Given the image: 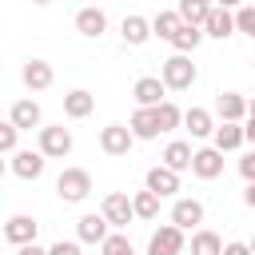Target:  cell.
<instances>
[{"instance_id":"cell-1","label":"cell","mask_w":255,"mask_h":255,"mask_svg":"<svg viewBox=\"0 0 255 255\" xmlns=\"http://www.w3.org/2000/svg\"><path fill=\"white\" fill-rule=\"evenodd\" d=\"M159 80L167 84V92H187V88L199 80V68L191 64L187 52H175V56H167V60L159 64Z\"/></svg>"},{"instance_id":"cell-2","label":"cell","mask_w":255,"mask_h":255,"mask_svg":"<svg viewBox=\"0 0 255 255\" xmlns=\"http://www.w3.org/2000/svg\"><path fill=\"white\" fill-rule=\"evenodd\" d=\"M56 195L64 203H84L92 195V171L88 167H64L56 175Z\"/></svg>"},{"instance_id":"cell-3","label":"cell","mask_w":255,"mask_h":255,"mask_svg":"<svg viewBox=\"0 0 255 255\" xmlns=\"http://www.w3.org/2000/svg\"><path fill=\"white\" fill-rule=\"evenodd\" d=\"M36 147L48 159H64V155H72V131L64 124H44V128H36Z\"/></svg>"},{"instance_id":"cell-4","label":"cell","mask_w":255,"mask_h":255,"mask_svg":"<svg viewBox=\"0 0 255 255\" xmlns=\"http://www.w3.org/2000/svg\"><path fill=\"white\" fill-rule=\"evenodd\" d=\"M183 247H187V231L175 223H159L147 239V255H183Z\"/></svg>"},{"instance_id":"cell-5","label":"cell","mask_w":255,"mask_h":255,"mask_svg":"<svg viewBox=\"0 0 255 255\" xmlns=\"http://www.w3.org/2000/svg\"><path fill=\"white\" fill-rule=\"evenodd\" d=\"M44 163H48V155L40 151V147H16L12 151V159H8V171L16 175V179H40L44 175Z\"/></svg>"},{"instance_id":"cell-6","label":"cell","mask_w":255,"mask_h":255,"mask_svg":"<svg viewBox=\"0 0 255 255\" xmlns=\"http://www.w3.org/2000/svg\"><path fill=\"white\" fill-rule=\"evenodd\" d=\"M100 211H104V219H108L116 231H124V227L135 219V207H131V195H128V191H108L104 203H100Z\"/></svg>"},{"instance_id":"cell-7","label":"cell","mask_w":255,"mask_h":255,"mask_svg":"<svg viewBox=\"0 0 255 255\" xmlns=\"http://www.w3.org/2000/svg\"><path fill=\"white\" fill-rule=\"evenodd\" d=\"M131 143H135V135H131L128 124H108V128H100V151H104V155L120 159V155L131 151Z\"/></svg>"},{"instance_id":"cell-8","label":"cell","mask_w":255,"mask_h":255,"mask_svg":"<svg viewBox=\"0 0 255 255\" xmlns=\"http://www.w3.org/2000/svg\"><path fill=\"white\" fill-rule=\"evenodd\" d=\"M191 175L195 179H219L223 175V151L211 143V147H195L191 151Z\"/></svg>"},{"instance_id":"cell-9","label":"cell","mask_w":255,"mask_h":255,"mask_svg":"<svg viewBox=\"0 0 255 255\" xmlns=\"http://www.w3.org/2000/svg\"><path fill=\"white\" fill-rule=\"evenodd\" d=\"M20 80H24V88H28V92H48V88H52V80H56V72H52V64H48V60L32 56V60H24V68H20Z\"/></svg>"},{"instance_id":"cell-10","label":"cell","mask_w":255,"mask_h":255,"mask_svg":"<svg viewBox=\"0 0 255 255\" xmlns=\"http://www.w3.org/2000/svg\"><path fill=\"white\" fill-rule=\"evenodd\" d=\"M143 187H147V191H155L159 199H167V195H175V191H179V171H171L167 163H155V167H147Z\"/></svg>"},{"instance_id":"cell-11","label":"cell","mask_w":255,"mask_h":255,"mask_svg":"<svg viewBox=\"0 0 255 255\" xmlns=\"http://www.w3.org/2000/svg\"><path fill=\"white\" fill-rule=\"evenodd\" d=\"M36 231H40V223L32 219V215H12L8 223H4V243H12V247H24V243H36Z\"/></svg>"},{"instance_id":"cell-12","label":"cell","mask_w":255,"mask_h":255,"mask_svg":"<svg viewBox=\"0 0 255 255\" xmlns=\"http://www.w3.org/2000/svg\"><path fill=\"white\" fill-rule=\"evenodd\" d=\"M108 235H112V223L104 219V211L80 215V223H76V239H80V243H104Z\"/></svg>"},{"instance_id":"cell-13","label":"cell","mask_w":255,"mask_h":255,"mask_svg":"<svg viewBox=\"0 0 255 255\" xmlns=\"http://www.w3.org/2000/svg\"><path fill=\"white\" fill-rule=\"evenodd\" d=\"M76 32H80V36H88V40H100V36L108 32V12H104V8H96V4L80 8V12H76Z\"/></svg>"},{"instance_id":"cell-14","label":"cell","mask_w":255,"mask_h":255,"mask_svg":"<svg viewBox=\"0 0 255 255\" xmlns=\"http://www.w3.org/2000/svg\"><path fill=\"white\" fill-rule=\"evenodd\" d=\"M131 96H135V104H139V108H155V104H163L167 84H163L159 76H139V80L131 84Z\"/></svg>"},{"instance_id":"cell-15","label":"cell","mask_w":255,"mask_h":255,"mask_svg":"<svg viewBox=\"0 0 255 255\" xmlns=\"http://www.w3.org/2000/svg\"><path fill=\"white\" fill-rule=\"evenodd\" d=\"M171 223H175V227H183V231H195V227L203 223V203H199V199H191V195L175 199V203H171Z\"/></svg>"},{"instance_id":"cell-16","label":"cell","mask_w":255,"mask_h":255,"mask_svg":"<svg viewBox=\"0 0 255 255\" xmlns=\"http://www.w3.org/2000/svg\"><path fill=\"white\" fill-rule=\"evenodd\" d=\"M203 36H211V40H227V36H235V12L215 4V8L207 12V20H203Z\"/></svg>"},{"instance_id":"cell-17","label":"cell","mask_w":255,"mask_h":255,"mask_svg":"<svg viewBox=\"0 0 255 255\" xmlns=\"http://www.w3.org/2000/svg\"><path fill=\"white\" fill-rule=\"evenodd\" d=\"M215 116H219V120H231V124H243V120H247V96H239V92H219V96H215Z\"/></svg>"},{"instance_id":"cell-18","label":"cell","mask_w":255,"mask_h":255,"mask_svg":"<svg viewBox=\"0 0 255 255\" xmlns=\"http://www.w3.org/2000/svg\"><path fill=\"white\" fill-rule=\"evenodd\" d=\"M8 120H12L20 131L44 128V112H40V104H36V100H16V104H12V112H8Z\"/></svg>"},{"instance_id":"cell-19","label":"cell","mask_w":255,"mask_h":255,"mask_svg":"<svg viewBox=\"0 0 255 255\" xmlns=\"http://www.w3.org/2000/svg\"><path fill=\"white\" fill-rule=\"evenodd\" d=\"M211 143L227 155V151H239L247 139H243V124H231V120H219L215 124V131H211Z\"/></svg>"},{"instance_id":"cell-20","label":"cell","mask_w":255,"mask_h":255,"mask_svg":"<svg viewBox=\"0 0 255 255\" xmlns=\"http://www.w3.org/2000/svg\"><path fill=\"white\" fill-rule=\"evenodd\" d=\"M120 36H124L128 48H143V44L151 40V20H147V16H124Z\"/></svg>"},{"instance_id":"cell-21","label":"cell","mask_w":255,"mask_h":255,"mask_svg":"<svg viewBox=\"0 0 255 255\" xmlns=\"http://www.w3.org/2000/svg\"><path fill=\"white\" fill-rule=\"evenodd\" d=\"M96 112V96L88 92V88H72L68 96H64V116L68 120H88Z\"/></svg>"},{"instance_id":"cell-22","label":"cell","mask_w":255,"mask_h":255,"mask_svg":"<svg viewBox=\"0 0 255 255\" xmlns=\"http://www.w3.org/2000/svg\"><path fill=\"white\" fill-rule=\"evenodd\" d=\"M128 128H131V135H135V139H155V135H159V120H155V108H139V104H135V112H131Z\"/></svg>"},{"instance_id":"cell-23","label":"cell","mask_w":255,"mask_h":255,"mask_svg":"<svg viewBox=\"0 0 255 255\" xmlns=\"http://www.w3.org/2000/svg\"><path fill=\"white\" fill-rule=\"evenodd\" d=\"M183 128L191 131V139H207V135L215 131V116H211L207 108H187V112H183Z\"/></svg>"},{"instance_id":"cell-24","label":"cell","mask_w":255,"mask_h":255,"mask_svg":"<svg viewBox=\"0 0 255 255\" xmlns=\"http://www.w3.org/2000/svg\"><path fill=\"white\" fill-rule=\"evenodd\" d=\"M191 143L187 139H171L167 147H163V163L171 167V171H191Z\"/></svg>"},{"instance_id":"cell-25","label":"cell","mask_w":255,"mask_h":255,"mask_svg":"<svg viewBox=\"0 0 255 255\" xmlns=\"http://www.w3.org/2000/svg\"><path fill=\"white\" fill-rule=\"evenodd\" d=\"M191 255H223V239L211 227H195L191 231Z\"/></svg>"},{"instance_id":"cell-26","label":"cell","mask_w":255,"mask_h":255,"mask_svg":"<svg viewBox=\"0 0 255 255\" xmlns=\"http://www.w3.org/2000/svg\"><path fill=\"white\" fill-rule=\"evenodd\" d=\"M167 44H171L175 52H195V48L203 44V28H199V24H179V32H175Z\"/></svg>"},{"instance_id":"cell-27","label":"cell","mask_w":255,"mask_h":255,"mask_svg":"<svg viewBox=\"0 0 255 255\" xmlns=\"http://www.w3.org/2000/svg\"><path fill=\"white\" fill-rule=\"evenodd\" d=\"M211 8H215V0H179L175 4V12L183 16V24H199V28H203V20H207Z\"/></svg>"},{"instance_id":"cell-28","label":"cell","mask_w":255,"mask_h":255,"mask_svg":"<svg viewBox=\"0 0 255 255\" xmlns=\"http://www.w3.org/2000/svg\"><path fill=\"white\" fill-rule=\"evenodd\" d=\"M179 24H183V16L171 8V12H155L151 16V36H159V40H171L175 32H179Z\"/></svg>"},{"instance_id":"cell-29","label":"cell","mask_w":255,"mask_h":255,"mask_svg":"<svg viewBox=\"0 0 255 255\" xmlns=\"http://www.w3.org/2000/svg\"><path fill=\"white\" fill-rule=\"evenodd\" d=\"M131 207H135V219H143V223H151V219L159 215V195L143 187V191H135V195H131Z\"/></svg>"},{"instance_id":"cell-30","label":"cell","mask_w":255,"mask_h":255,"mask_svg":"<svg viewBox=\"0 0 255 255\" xmlns=\"http://www.w3.org/2000/svg\"><path fill=\"white\" fill-rule=\"evenodd\" d=\"M155 120H159V131H175V128H183V108L163 100V104H155Z\"/></svg>"},{"instance_id":"cell-31","label":"cell","mask_w":255,"mask_h":255,"mask_svg":"<svg viewBox=\"0 0 255 255\" xmlns=\"http://www.w3.org/2000/svg\"><path fill=\"white\" fill-rule=\"evenodd\" d=\"M100 251H104V255H135V247H131V239H128L124 231H112V235L100 243Z\"/></svg>"},{"instance_id":"cell-32","label":"cell","mask_w":255,"mask_h":255,"mask_svg":"<svg viewBox=\"0 0 255 255\" xmlns=\"http://www.w3.org/2000/svg\"><path fill=\"white\" fill-rule=\"evenodd\" d=\"M20 147V128L12 120H0V155H12Z\"/></svg>"},{"instance_id":"cell-33","label":"cell","mask_w":255,"mask_h":255,"mask_svg":"<svg viewBox=\"0 0 255 255\" xmlns=\"http://www.w3.org/2000/svg\"><path fill=\"white\" fill-rule=\"evenodd\" d=\"M235 32H243V36L255 40V4H239L235 8Z\"/></svg>"},{"instance_id":"cell-34","label":"cell","mask_w":255,"mask_h":255,"mask_svg":"<svg viewBox=\"0 0 255 255\" xmlns=\"http://www.w3.org/2000/svg\"><path fill=\"white\" fill-rule=\"evenodd\" d=\"M48 255H80V239H56L48 247Z\"/></svg>"},{"instance_id":"cell-35","label":"cell","mask_w":255,"mask_h":255,"mask_svg":"<svg viewBox=\"0 0 255 255\" xmlns=\"http://www.w3.org/2000/svg\"><path fill=\"white\" fill-rule=\"evenodd\" d=\"M239 175H243V179H247V183H251V179H255V147H251V151H247V155H243V159H239Z\"/></svg>"},{"instance_id":"cell-36","label":"cell","mask_w":255,"mask_h":255,"mask_svg":"<svg viewBox=\"0 0 255 255\" xmlns=\"http://www.w3.org/2000/svg\"><path fill=\"white\" fill-rule=\"evenodd\" d=\"M223 255H251V243H243V239H231V243H223Z\"/></svg>"},{"instance_id":"cell-37","label":"cell","mask_w":255,"mask_h":255,"mask_svg":"<svg viewBox=\"0 0 255 255\" xmlns=\"http://www.w3.org/2000/svg\"><path fill=\"white\" fill-rule=\"evenodd\" d=\"M243 139L255 147V116H251V112H247V120H243Z\"/></svg>"},{"instance_id":"cell-38","label":"cell","mask_w":255,"mask_h":255,"mask_svg":"<svg viewBox=\"0 0 255 255\" xmlns=\"http://www.w3.org/2000/svg\"><path fill=\"white\" fill-rule=\"evenodd\" d=\"M16 255H48V247H40V243H24V247H16Z\"/></svg>"},{"instance_id":"cell-39","label":"cell","mask_w":255,"mask_h":255,"mask_svg":"<svg viewBox=\"0 0 255 255\" xmlns=\"http://www.w3.org/2000/svg\"><path fill=\"white\" fill-rule=\"evenodd\" d=\"M243 203H247V207H251V211H255V179H251V183H247V187H243Z\"/></svg>"},{"instance_id":"cell-40","label":"cell","mask_w":255,"mask_h":255,"mask_svg":"<svg viewBox=\"0 0 255 255\" xmlns=\"http://www.w3.org/2000/svg\"><path fill=\"white\" fill-rule=\"evenodd\" d=\"M215 4H219V8H231V12H235V8L243 4V0H215Z\"/></svg>"},{"instance_id":"cell-41","label":"cell","mask_w":255,"mask_h":255,"mask_svg":"<svg viewBox=\"0 0 255 255\" xmlns=\"http://www.w3.org/2000/svg\"><path fill=\"white\" fill-rule=\"evenodd\" d=\"M4 171H8V159H4V155H0V179H4Z\"/></svg>"},{"instance_id":"cell-42","label":"cell","mask_w":255,"mask_h":255,"mask_svg":"<svg viewBox=\"0 0 255 255\" xmlns=\"http://www.w3.org/2000/svg\"><path fill=\"white\" fill-rule=\"evenodd\" d=\"M247 112H251V116H255V96H251V100H247Z\"/></svg>"},{"instance_id":"cell-43","label":"cell","mask_w":255,"mask_h":255,"mask_svg":"<svg viewBox=\"0 0 255 255\" xmlns=\"http://www.w3.org/2000/svg\"><path fill=\"white\" fill-rule=\"evenodd\" d=\"M32 4H36V8H44V4H52V0H32Z\"/></svg>"},{"instance_id":"cell-44","label":"cell","mask_w":255,"mask_h":255,"mask_svg":"<svg viewBox=\"0 0 255 255\" xmlns=\"http://www.w3.org/2000/svg\"><path fill=\"white\" fill-rule=\"evenodd\" d=\"M247 243H251V255H255V235H251V239H247Z\"/></svg>"},{"instance_id":"cell-45","label":"cell","mask_w":255,"mask_h":255,"mask_svg":"<svg viewBox=\"0 0 255 255\" xmlns=\"http://www.w3.org/2000/svg\"><path fill=\"white\" fill-rule=\"evenodd\" d=\"M251 4H255V0H251Z\"/></svg>"}]
</instances>
